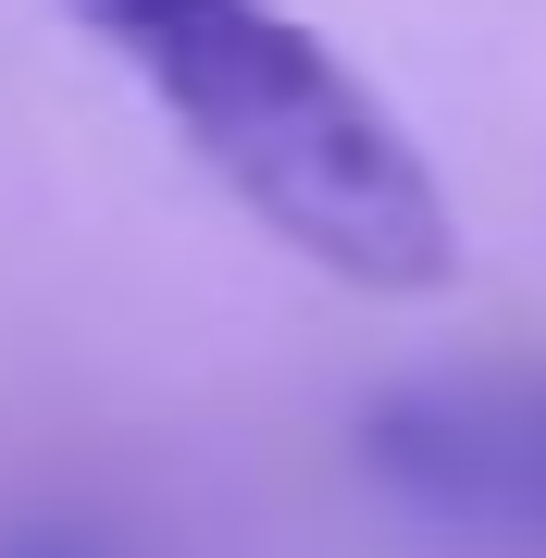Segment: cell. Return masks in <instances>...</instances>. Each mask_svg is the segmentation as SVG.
<instances>
[{"label": "cell", "mask_w": 546, "mask_h": 558, "mask_svg": "<svg viewBox=\"0 0 546 558\" xmlns=\"http://www.w3.org/2000/svg\"><path fill=\"white\" fill-rule=\"evenodd\" d=\"M62 13H87L162 87L186 149L299 260L385 286V299H423L460 274V223H447L423 149L398 137V112L274 0H62Z\"/></svg>", "instance_id": "cell-1"}, {"label": "cell", "mask_w": 546, "mask_h": 558, "mask_svg": "<svg viewBox=\"0 0 546 558\" xmlns=\"http://www.w3.org/2000/svg\"><path fill=\"white\" fill-rule=\"evenodd\" d=\"M373 472L423 521L485 546H546V385L472 373V385H410L373 410Z\"/></svg>", "instance_id": "cell-2"}, {"label": "cell", "mask_w": 546, "mask_h": 558, "mask_svg": "<svg viewBox=\"0 0 546 558\" xmlns=\"http://www.w3.org/2000/svg\"><path fill=\"white\" fill-rule=\"evenodd\" d=\"M13 558H87V546L75 534H38V546H13Z\"/></svg>", "instance_id": "cell-3"}]
</instances>
